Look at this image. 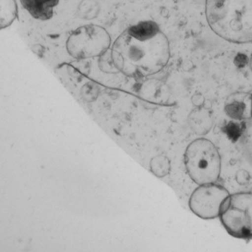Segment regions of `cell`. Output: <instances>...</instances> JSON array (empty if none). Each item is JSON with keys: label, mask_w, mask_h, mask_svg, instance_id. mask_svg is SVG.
Segmentation results:
<instances>
[{"label": "cell", "mask_w": 252, "mask_h": 252, "mask_svg": "<svg viewBox=\"0 0 252 252\" xmlns=\"http://www.w3.org/2000/svg\"><path fill=\"white\" fill-rule=\"evenodd\" d=\"M110 56L117 71L141 79L165 68L170 59V45L156 22L144 20L119 35L112 45Z\"/></svg>", "instance_id": "1"}, {"label": "cell", "mask_w": 252, "mask_h": 252, "mask_svg": "<svg viewBox=\"0 0 252 252\" xmlns=\"http://www.w3.org/2000/svg\"><path fill=\"white\" fill-rule=\"evenodd\" d=\"M205 13L211 30L221 39L252 42V0H206Z\"/></svg>", "instance_id": "2"}, {"label": "cell", "mask_w": 252, "mask_h": 252, "mask_svg": "<svg viewBox=\"0 0 252 252\" xmlns=\"http://www.w3.org/2000/svg\"><path fill=\"white\" fill-rule=\"evenodd\" d=\"M184 163L189 176L198 185L216 183L220 176V155L206 138H197L189 144Z\"/></svg>", "instance_id": "3"}, {"label": "cell", "mask_w": 252, "mask_h": 252, "mask_svg": "<svg viewBox=\"0 0 252 252\" xmlns=\"http://www.w3.org/2000/svg\"><path fill=\"white\" fill-rule=\"evenodd\" d=\"M220 220L225 231L237 239L252 240V192L229 194L221 206Z\"/></svg>", "instance_id": "4"}, {"label": "cell", "mask_w": 252, "mask_h": 252, "mask_svg": "<svg viewBox=\"0 0 252 252\" xmlns=\"http://www.w3.org/2000/svg\"><path fill=\"white\" fill-rule=\"evenodd\" d=\"M113 42L109 32L98 25H85L73 31L67 38L66 50L78 60L97 58L110 51Z\"/></svg>", "instance_id": "5"}, {"label": "cell", "mask_w": 252, "mask_h": 252, "mask_svg": "<svg viewBox=\"0 0 252 252\" xmlns=\"http://www.w3.org/2000/svg\"><path fill=\"white\" fill-rule=\"evenodd\" d=\"M228 190L216 183L199 185L189 200L191 212L204 220L219 218L221 206L229 195Z\"/></svg>", "instance_id": "6"}, {"label": "cell", "mask_w": 252, "mask_h": 252, "mask_svg": "<svg viewBox=\"0 0 252 252\" xmlns=\"http://www.w3.org/2000/svg\"><path fill=\"white\" fill-rule=\"evenodd\" d=\"M252 94L237 92L227 98L225 112L234 120L240 121L252 118Z\"/></svg>", "instance_id": "7"}, {"label": "cell", "mask_w": 252, "mask_h": 252, "mask_svg": "<svg viewBox=\"0 0 252 252\" xmlns=\"http://www.w3.org/2000/svg\"><path fill=\"white\" fill-rule=\"evenodd\" d=\"M60 0H20L25 10L35 20L48 21L54 17Z\"/></svg>", "instance_id": "8"}, {"label": "cell", "mask_w": 252, "mask_h": 252, "mask_svg": "<svg viewBox=\"0 0 252 252\" xmlns=\"http://www.w3.org/2000/svg\"><path fill=\"white\" fill-rule=\"evenodd\" d=\"M189 125L196 135H206L213 126V118L209 110L204 107H196L188 117Z\"/></svg>", "instance_id": "9"}, {"label": "cell", "mask_w": 252, "mask_h": 252, "mask_svg": "<svg viewBox=\"0 0 252 252\" xmlns=\"http://www.w3.org/2000/svg\"><path fill=\"white\" fill-rule=\"evenodd\" d=\"M18 15L15 0H1V29L11 26Z\"/></svg>", "instance_id": "10"}, {"label": "cell", "mask_w": 252, "mask_h": 252, "mask_svg": "<svg viewBox=\"0 0 252 252\" xmlns=\"http://www.w3.org/2000/svg\"><path fill=\"white\" fill-rule=\"evenodd\" d=\"M150 169L152 173L158 178H164L170 172V160L163 155L155 156L150 160Z\"/></svg>", "instance_id": "11"}, {"label": "cell", "mask_w": 252, "mask_h": 252, "mask_svg": "<svg viewBox=\"0 0 252 252\" xmlns=\"http://www.w3.org/2000/svg\"><path fill=\"white\" fill-rule=\"evenodd\" d=\"M82 94L84 99L86 100L88 102H91V101H95L96 99L98 94V89L96 86L88 84L82 88Z\"/></svg>", "instance_id": "12"}, {"label": "cell", "mask_w": 252, "mask_h": 252, "mask_svg": "<svg viewBox=\"0 0 252 252\" xmlns=\"http://www.w3.org/2000/svg\"><path fill=\"white\" fill-rule=\"evenodd\" d=\"M248 60L247 57L246 55H244L243 54H238L237 56H236L234 60V64L237 66V67H243L246 66V64H247Z\"/></svg>", "instance_id": "13"}, {"label": "cell", "mask_w": 252, "mask_h": 252, "mask_svg": "<svg viewBox=\"0 0 252 252\" xmlns=\"http://www.w3.org/2000/svg\"><path fill=\"white\" fill-rule=\"evenodd\" d=\"M204 97L200 94H195L191 97V102L196 107H203L204 104Z\"/></svg>", "instance_id": "14"}, {"label": "cell", "mask_w": 252, "mask_h": 252, "mask_svg": "<svg viewBox=\"0 0 252 252\" xmlns=\"http://www.w3.org/2000/svg\"><path fill=\"white\" fill-rule=\"evenodd\" d=\"M249 66H250L251 70L252 71V54L251 55L250 60H249Z\"/></svg>", "instance_id": "15"}, {"label": "cell", "mask_w": 252, "mask_h": 252, "mask_svg": "<svg viewBox=\"0 0 252 252\" xmlns=\"http://www.w3.org/2000/svg\"></svg>", "instance_id": "16"}]
</instances>
